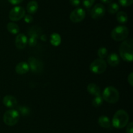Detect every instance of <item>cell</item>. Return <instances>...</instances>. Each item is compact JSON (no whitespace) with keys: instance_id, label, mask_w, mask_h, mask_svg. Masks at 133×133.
<instances>
[{"instance_id":"cell-2","label":"cell","mask_w":133,"mask_h":133,"mask_svg":"<svg viewBox=\"0 0 133 133\" xmlns=\"http://www.w3.org/2000/svg\"><path fill=\"white\" fill-rule=\"evenodd\" d=\"M129 116L127 112L124 110H119L113 116L112 125L116 129H122L127 126L129 123Z\"/></svg>"},{"instance_id":"cell-26","label":"cell","mask_w":133,"mask_h":133,"mask_svg":"<svg viewBox=\"0 0 133 133\" xmlns=\"http://www.w3.org/2000/svg\"><path fill=\"white\" fill-rule=\"evenodd\" d=\"M94 2L95 0H83V4L86 8H90Z\"/></svg>"},{"instance_id":"cell-8","label":"cell","mask_w":133,"mask_h":133,"mask_svg":"<svg viewBox=\"0 0 133 133\" xmlns=\"http://www.w3.org/2000/svg\"><path fill=\"white\" fill-rule=\"evenodd\" d=\"M28 64L29 66V69L35 74H40L42 72L44 69L43 62L39 59L35 58L34 57H31L28 59Z\"/></svg>"},{"instance_id":"cell-21","label":"cell","mask_w":133,"mask_h":133,"mask_svg":"<svg viewBox=\"0 0 133 133\" xmlns=\"http://www.w3.org/2000/svg\"><path fill=\"white\" fill-rule=\"evenodd\" d=\"M119 9V6L116 3H111L108 6L107 10L110 14H115L118 12Z\"/></svg>"},{"instance_id":"cell-3","label":"cell","mask_w":133,"mask_h":133,"mask_svg":"<svg viewBox=\"0 0 133 133\" xmlns=\"http://www.w3.org/2000/svg\"><path fill=\"white\" fill-rule=\"evenodd\" d=\"M102 97L103 100L110 104H114L119 99V94L118 90L114 87H107L103 92Z\"/></svg>"},{"instance_id":"cell-29","label":"cell","mask_w":133,"mask_h":133,"mask_svg":"<svg viewBox=\"0 0 133 133\" xmlns=\"http://www.w3.org/2000/svg\"><path fill=\"white\" fill-rule=\"evenodd\" d=\"M19 110H20L21 113L23 115H24V114L25 115V114H28L29 112L28 108L25 107H19Z\"/></svg>"},{"instance_id":"cell-12","label":"cell","mask_w":133,"mask_h":133,"mask_svg":"<svg viewBox=\"0 0 133 133\" xmlns=\"http://www.w3.org/2000/svg\"><path fill=\"white\" fill-rule=\"evenodd\" d=\"M3 103L7 108L13 109L17 106L18 101L15 97L10 95H7V96H5L3 99Z\"/></svg>"},{"instance_id":"cell-5","label":"cell","mask_w":133,"mask_h":133,"mask_svg":"<svg viewBox=\"0 0 133 133\" xmlns=\"http://www.w3.org/2000/svg\"><path fill=\"white\" fill-rule=\"evenodd\" d=\"M19 119V113L18 110L10 109L5 112L3 115V122L8 126H14L18 123Z\"/></svg>"},{"instance_id":"cell-14","label":"cell","mask_w":133,"mask_h":133,"mask_svg":"<svg viewBox=\"0 0 133 133\" xmlns=\"http://www.w3.org/2000/svg\"><path fill=\"white\" fill-rule=\"evenodd\" d=\"M107 62L112 67H116L120 62V59L118 55L115 53H110L107 56Z\"/></svg>"},{"instance_id":"cell-28","label":"cell","mask_w":133,"mask_h":133,"mask_svg":"<svg viewBox=\"0 0 133 133\" xmlns=\"http://www.w3.org/2000/svg\"><path fill=\"white\" fill-rule=\"evenodd\" d=\"M127 129L126 132L127 133H133V123L130 122L127 125Z\"/></svg>"},{"instance_id":"cell-25","label":"cell","mask_w":133,"mask_h":133,"mask_svg":"<svg viewBox=\"0 0 133 133\" xmlns=\"http://www.w3.org/2000/svg\"><path fill=\"white\" fill-rule=\"evenodd\" d=\"M119 4L123 6H131L133 3V0H118Z\"/></svg>"},{"instance_id":"cell-13","label":"cell","mask_w":133,"mask_h":133,"mask_svg":"<svg viewBox=\"0 0 133 133\" xmlns=\"http://www.w3.org/2000/svg\"><path fill=\"white\" fill-rule=\"evenodd\" d=\"M29 66L26 62H20L15 68L16 72L19 75H23L29 71Z\"/></svg>"},{"instance_id":"cell-32","label":"cell","mask_w":133,"mask_h":133,"mask_svg":"<svg viewBox=\"0 0 133 133\" xmlns=\"http://www.w3.org/2000/svg\"><path fill=\"white\" fill-rule=\"evenodd\" d=\"M8 1L12 5H18V4L21 3L23 0H8Z\"/></svg>"},{"instance_id":"cell-31","label":"cell","mask_w":133,"mask_h":133,"mask_svg":"<svg viewBox=\"0 0 133 133\" xmlns=\"http://www.w3.org/2000/svg\"><path fill=\"white\" fill-rule=\"evenodd\" d=\"M70 2L73 6H77L80 5L81 0H70Z\"/></svg>"},{"instance_id":"cell-9","label":"cell","mask_w":133,"mask_h":133,"mask_svg":"<svg viewBox=\"0 0 133 133\" xmlns=\"http://www.w3.org/2000/svg\"><path fill=\"white\" fill-rule=\"evenodd\" d=\"M86 16V12L82 8L74 9L70 15V20L74 23H79L83 21Z\"/></svg>"},{"instance_id":"cell-6","label":"cell","mask_w":133,"mask_h":133,"mask_svg":"<svg viewBox=\"0 0 133 133\" xmlns=\"http://www.w3.org/2000/svg\"><path fill=\"white\" fill-rule=\"evenodd\" d=\"M107 68L106 61L103 59H96L90 65V70L95 74H101L105 72Z\"/></svg>"},{"instance_id":"cell-17","label":"cell","mask_w":133,"mask_h":133,"mask_svg":"<svg viewBox=\"0 0 133 133\" xmlns=\"http://www.w3.org/2000/svg\"><path fill=\"white\" fill-rule=\"evenodd\" d=\"M38 9V4L35 0H32L28 3L27 5V11L29 14H35Z\"/></svg>"},{"instance_id":"cell-30","label":"cell","mask_w":133,"mask_h":133,"mask_svg":"<svg viewBox=\"0 0 133 133\" xmlns=\"http://www.w3.org/2000/svg\"><path fill=\"white\" fill-rule=\"evenodd\" d=\"M127 81H128V83H129L130 85H131V87H132L133 86V74L132 72L128 75Z\"/></svg>"},{"instance_id":"cell-20","label":"cell","mask_w":133,"mask_h":133,"mask_svg":"<svg viewBox=\"0 0 133 133\" xmlns=\"http://www.w3.org/2000/svg\"><path fill=\"white\" fill-rule=\"evenodd\" d=\"M116 19L120 23H125L128 21V16L127 13L123 11L118 12L116 14Z\"/></svg>"},{"instance_id":"cell-27","label":"cell","mask_w":133,"mask_h":133,"mask_svg":"<svg viewBox=\"0 0 133 133\" xmlns=\"http://www.w3.org/2000/svg\"><path fill=\"white\" fill-rule=\"evenodd\" d=\"M24 18V21L27 23H30L33 21V17L31 15V14H26L25 15V16L23 17Z\"/></svg>"},{"instance_id":"cell-19","label":"cell","mask_w":133,"mask_h":133,"mask_svg":"<svg viewBox=\"0 0 133 133\" xmlns=\"http://www.w3.org/2000/svg\"><path fill=\"white\" fill-rule=\"evenodd\" d=\"M6 29H7L8 31L9 32L13 34V35L18 34L19 31V27H18V25L16 23H14V22H9V23H8L7 25H6Z\"/></svg>"},{"instance_id":"cell-7","label":"cell","mask_w":133,"mask_h":133,"mask_svg":"<svg viewBox=\"0 0 133 133\" xmlns=\"http://www.w3.org/2000/svg\"><path fill=\"white\" fill-rule=\"evenodd\" d=\"M25 15L24 8L21 6H14L10 10L9 14V18L12 22H18L22 19Z\"/></svg>"},{"instance_id":"cell-4","label":"cell","mask_w":133,"mask_h":133,"mask_svg":"<svg viewBox=\"0 0 133 133\" xmlns=\"http://www.w3.org/2000/svg\"><path fill=\"white\" fill-rule=\"evenodd\" d=\"M129 34V30L124 25H119L116 27L111 32V37L117 42L123 41L126 40Z\"/></svg>"},{"instance_id":"cell-18","label":"cell","mask_w":133,"mask_h":133,"mask_svg":"<svg viewBox=\"0 0 133 133\" xmlns=\"http://www.w3.org/2000/svg\"><path fill=\"white\" fill-rule=\"evenodd\" d=\"M50 42L53 46H58L61 43V37L59 34L55 32L52 34L50 36Z\"/></svg>"},{"instance_id":"cell-16","label":"cell","mask_w":133,"mask_h":133,"mask_svg":"<svg viewBox=\"0 0 133 133\" xmlns=\"http://www.w3.org/2000/svg\"><path fill=\"white\" fill-rule=\"evenodd\" d=\"M98 123L101 127L105 129H109L111 127V122L109 117L106 116H101L98 119Z\"/></svg>"},{"instance_id":"cell-23","label":"cell","mask_w":133,"mask_h":133,"mask_svg":"<svg viewBox=\"0 0 133 133\" xmlns=\"http://www.w3.org/2000/svg\"><path fill=\"white\" fill-rule=\"evenodd\" d=\"M97 55L101 59H104L107 57L108 56V50L105 47H101L97 51Z\"/></svg>"},{"instance_id":"cell-10","label":"cell","mask_w":133,"mask_h":133,"mask_svg":"<svg viewBox=\"0 0 133 133\" xmlns=\"http://www.w3.org/2000/svg\"><path fill=\"white\" fill-rule=\"evenodd\" d=\"M106 12L105 6L101 3H97L92 8L91 16L94 19H100L104 16Z\"/></svg>"},{"instance_id":"cell-24","label":"cell","mask_w":133,"mask_h":133,"mask_svg":"<svg viewBox=\"0 0 133 133\" xmlns=\"http://www.w3.org/2000/svg\"><path fill=\"white\" fill-rule=\"evenodd\" d=\"M27 43H28L30 46H35L36 45V43H37V38L35 37V36H31L28 41H27Z\"/></svg>"},{"instance_id":"cell-22","label":"cell","mask_w":133,"mask_h":133,"mask_svg":"<svg viewBox=\"0 0 133 133\" xmlns=\"http://www.w3.org/2000/svg\"><path fill=\"white\" fill-rule=\"evenodd\" d=\"M103 103V99L102 96L101 95L99 96H95L94 98L92 99V104L94 107H99L101 105H102Z\"/></svg>"},{"instance_id":"cell-1","label":"cell","mask_w":133,"mask_h":133,"mask_svg":"<svg viewBox=\"0 0 133 133\" xmlns=\"http://www.w3.org/2000/svg\"><path fill=\"white\" fill-rule=\"evenodd\" d=\"M119 55L123 61L131 62L133 59V42L131 38L123 40L119 49Z\"/></svg>"},{"instance_id":"cell-33","label":"cell","mask_w":133,"mask_h":133,"mask_svg":"<svg viewBox=\"0 0 133 133\" xmlns=\"http://www.w3.org/2000/svg\"><path fill=\"white\" fill-rule=\"evenodd\" d=\"M101 2L103 3H106V4H108V3H112V1L113 0H101Z\"/></svg>"},{"instance_id":"cell-11","label":"cell","mask_w":133,"mask_h":133,"mask_svg":"<svg viewBox=\"0 0 133 133\" xmlns=\"http://www.w3.org/2000/svg\"><path fill=\"white\" fill-rule=\"evenodd\" d=\"M28 39L27 37L23 34H18L16 37L15 40V45L18 49H23L25 48L27 44Z\"/></svg>"},{"instance_id":"cell-15","label":"cell","mask_w":133,"mask_h":133,"mask_svg":"<svg viewBox=\"0 0 133 133\" xmlns=\"http://www.w3.org/2000/svg\"><path fill=\"white\" fill-rule=\"evenodd\" d=\"M87 91L90 94L94 96L101 95V89L95 83H90L87 87Z\"/></svg>"}]
</instances>
